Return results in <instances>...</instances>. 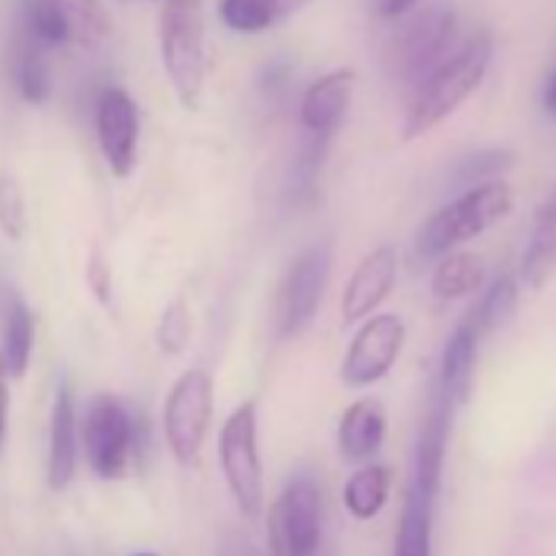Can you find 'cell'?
<instances>
[{"instance_id": "obj_1", "label": "cell", "mask_w": 556, "mask_h": 556, "mask_svg": "<svg viewBox=\"0 0 556 556\" xmlns=\"http://www.w3.org/2000/svg\"><path fill=\"white\" fill-rule=\"evenodd\" d=\"M491 56H494V43L484 30L458 43V50L416 86L403 118V141L429 135L435 125H442L484 83Z\"/></svg>"}, {"instance_id": "obj_2", "label": "cell", "mask_w": 556, "mask_h": 556, "mask_svg": "<svg viewBox=\"0 0 556 556\" xmlns=\"http://www.w3.org/2000/svg\"><path fill=\"white\" fill-rule=\"evenodd\" d=\"M455 34H458V17L448 4L413 8L387 43L390 76L416 89L429 73H435L458 50Z\"/></svg>"}, {"instance_id": "obj_3", "label": "cell", "mask_w": 556, "mask_h": 556, "mask_svg": "<svg viewBox=\"0 0 556 556\" xmlns=\"http://www.w3.org/2000/svg\"><path fill=\"white\" fill-rule=\"evenodd\" d=\"M510 210H514V193L507 184L497 180L475 184L458 200L445 203L426 219L416 239V252L422 258H442L458 245L471 242L475 236H481L484 229H491L494 223H501Z\"/></svg>"}, {"instance_id": "obj_4", "label": "cell", "mask_w": 556, "mask_h": 556, "mask_svg": "<svg viewBox=\"0 0 556 556\" xmlns=\"http://www.w3.org/2000/svg\"><path fill=\"white\" fill-rule=\"evenodd\" d=\"M161 63L184 109H197L206 83L203 0H164L161 8Z\"/></svg>"}, {"instance_id": "obj_5", "label": "cell", "mask_w": 556, "mask_h": 556, "mask_svg": "<svg viewBox=\"0 0 556 556\" xmlns=\"http://www.w3.org/2000/svg\"><path fill=\"white\" fill-rule=\"evenodd\" d=\"M112 30L115 24L99 0H24L21 34H27L47 50H96L112 37Z\"/></svg>"}, {"instance_id": "obj_6", "label": "cell", "mask_w": 556, "mask_h": 556, "mask_svg": "<svg viewBox=\"0 0 556 556\" xmlns=\"http://www.w3.org/2000/svg\"><path fill=\"white\" fill-rule=\"evenodd\" d=\"M223 478L245 514L262 510V458H258V406L245 400L219 429Z\"/></svg>"}, {"instance_id": "obj_7", "label": "cell", "mask_w": 556, "mask_h": 556, "mask_svg": "<svg viewBox=\"0 0 556 556\" xmlns=\"http://www.w3.org/2000/svg\"><path fill=\"white\" fill-rule=\"evenodd\" d=\"M213 419V380L206 370H187L164 403V439L180 465H193L206 442Z\"/></svg>"}, {"instance_id": "obj_8", "label": "cell", "mask_w": 556, "mask_h": 556, "mask_svg": "<svg viewBox=\"0 0 556 556\" xmlns=\"http://www.w3.org/2000/svg\"><path fill=\"white\" fill-rule=\"evenodd\" d=\"M328 278H331V242L308 245L289 265L286 282L278 289V305H275L278 338H295L315 321L325 302Z\"/></svg>"}, {"instance_id": "obj_9", "label": "cell", "mask_w": 556, "mask_h": 556, "mask_svg": "<svg viewBox=\"0 0 556 556\" xmlns=\"http://www.w3.org/2000/svg\"><path fill=\"white\" fill-rule=\"evenodd\" d=\"M83 445L89 465L102 478H122L138 452V426L115 396H96L83 419Z\"/></svg>"}, {"instance_id": "obj_10", "label": "cell", "mask_w": 556, "mask_h": 556, "mask_svg": "<svg viewBox=\"0 0 556 556\" xmlns=\"http://www.w3.org/2000/svg\"><path fill=\"white\" fill-rule=\"evenodd\" d=\"M321 543V491L308 478H295L268 507L271 556H315Z\"/></svg>"}, {"instance_id": "obj_11", "label": "cell", "mask_w": 556, "mask_h": 556, "mask_svg": "<svg viewBox=\"0 0 556 556\" xmlns=\"http://www.w3.org/2000/svg\"><path fill=\"white\" fill-rule=\"evenodd\" d=\"M403 341H406V325L400 315L367 318L364 328L351 341V351L341 367V380L354 390L383 380L393 370V364L400 361Z\"/></svg>"}, {"instance_id": "obj_12", "label": "cell", "mask_w": 556, "mask_h": 556, "mask_svg": "<svg viewBox=\"0 0 556 556\" xmlns=\"http://www.w3.org/2000/svg\"><path fill=\"white\" fill-rule=\"evenodd\" d=\"M96 135L109 170L131 177L138 164V105L125 89H105L96 105Z\"/></svg>"}, {"instance_id": "obj_13", "label": "cell", "mask_w": 556, "mask_h": 556, "mask_svg": "<svg viewBox=\"0 0 556 556\" xmlns=\"http://www.w3.org/2000/svg\"><path fill=\"white\" fill-rule=\"evenodd\" d=\"M396 271H400V252L393 245H380L374 249L351 275V282L344 289V299H341V315L348 325L374 315L387 295L393 292L396 286Z\"/></svg>"}, {"instance_id": "obj_14", "label": "cell", "mask_w": 556, "mask_h": 556, "mask_svg": "<svg viewBox=\"0 0 556 556\" xmlns=\"http://www.w3.org/2000/svg\"><path fill=\"white\" fill-rule=\"evenodd\" d=\"M354 83H357L354 70H334L321 76L318 83H312L302 99V128L318 131V135H334L348 115Z\"/></svg>"}, {"instance_id": "obj_15", "label": "cell", "mask_w": 556, "mask_h": 556, "mask_svg": "<svg viewBox=\"0 0 556 556\" xmlns=\"http://www.w3.org/2000/svg\"><path fill=\"white\" fill-rule=\"evenodd\" d=\"M76 442H79V426H76L73 387L70 383H60L56 400H53L50 455H47V484L53 491H63L73 481V471H76Z\"/></svg>"}, {"instance_id": "obj_16", "label": "cell", "mask_w": 556, "mask_h": 556, "mask_svg": "<svg viewBox=\"0 0 556 556\" xmlns=\"http://www.w3.org/2000/svg\"><path fill=\"white\" fill-rule=\"evenodd\" d=\"M484 338L475 331V325L468 318H462L445 344L442 354V367H439V380L435 390H442L455 406H465L471 383H475V361H478V344Z\"/></svg>"}, {"instance_id": "obj_17", "label": "cell", "mask_w": 556, "mask_h": 556, "mask_svg": "<svg viewBox=\"0 0 556 556\" xmlns=\"http://www.w3.org/2000/svg\"><path fill=\"white\" fill-rule=\"evenodd\" d=\"M387 435V413L380 400H357L338 426V448L348 462H370Z\"/></svg>"}, {"instance_id": "obj_18", "label": "cell", "mask_w": 556, "mask_h": 556, "mask_svg": "<svg viewBox=\"0 0 556 556\" xmlns=\"http://www.w3.org/2000/svg\"><path fill=\"white\" fill-rule=\"evenodd\" d=\"M556 275V187L546 197V203L536 210L523 258H520V278L530 292H540Z\"/></svg>"}, {"instance_id": "obj_19", "label": "cell", "mask_w": 556, "mask_h": 556, "mask_svg": "<svg viewBox=\"0 0 556 556\" xmlns=\"http://www.w3.org/2000/svg\"><path fill=\"white\" fill-rule=\"evenodd\" d=\"M390 497V471L383 465H361L344 484V507L354 520H374Z\"/></svg>"}, {"instance_id": "obj_20", "label": "cell", "mask_w": 556, "mask_h": 556, "mask_svg": "<svg viewBox=\"0 0 556 556\" xmlns=\"http://www.w3.org/2000/svg\"><path fill=\"white\" fill-rule=\"evenodd\" d=\"M11 70H14V86L17 92L30 102L40 105L50 99V70H47V47H40L37 40H30L27 34H21L14 56H11Z\"/></svg>"}, {"instance_id": "obj_21", "label": "cell", "mask_w": 556, "mask_h": 556, "mask_svg": "<svg viewBox=\"0 0 556 556\" xmlns=\"http://www.w3.org/2000/svg\"><path fill=\"white\" fill-rule=\"evenodd\" d=\"M34 341H37V318L34 312L21 302L11 299L4 312V361L11 367V377H24L34 357Z\"/></svg>"}, {"instance_id": "obj_22", "label": "cell", "mask_w": 556, "mask_h": 556, "mask_svg": "<svg viewBox=\"0 0 556 556\" xmlns=\"http://www.w3.org/2000/svg\"><path fill=\"white\" fill-rule=\"evenodd\" d=\"M481 289V258L471 252H448L432 271V292L442 302L465 299Z\"/></svg>"}, {"instance_id": "obj_23", "label": "cell", "mask_w": 556, "mask_h": 556, "mask_svg": "<svg viewBox=\"0 0 556 556\" xmlns=\"http://www.w3.org/2000/svg\"><path fill=\"white\" fill-rule=\"evenodd\" d=\"M514 302H517V282H514L510 271H501L488 286V292L471 305V312L465 318L475 325V331L481 338H488L494 328H501L507 321V315L514 312Z\"/></svg>"}, {"instance_id": "obj_24", "label": "cell", "mask_w": 556, "mask_h": 556, "mask_svg": "<svg viewBox=\"0 0 556 556\" xmlns=\"http://www.w3.org/2000/svg\"><path fill=\"white\" fill-rule=\"evenodd\" d=\"M219 21L236 34H265L282 21L278 0H219Z\"/></svg>"}, {"instance_id": "obj_25", "label": "cell", "mask_w": 556, "mask_h": 556, "mask_svg": "<svg viewBox=\"0 0 556 556\" xmlns=\"http://www.w3.org/2000/svg\"><path fill=\"white\" fill-rule=\"evenodd\" d=\"M328 144H331V135L305 131L299 161H295V167H292V193H295L299 200H305V197L315 193L318 174H321V164H325V154H328Z\"/></svg>"}, {"instance_id": "obj_26", "label": "cell", "mask_w": 556, "mask_h": 556, "mask_svg": "<svg viewBox=\"0 0 556 556\" xmlns=\"http://www.w3.org/2000/svg\"><path fill=\"white\" fill-rule=\"evenodd\" d=\"M0 229H4L8 239H21L27 229L24 190H21V180L8 170L0 174Z\"/></svg>"}, {"instance_id": "obj_27", "label": "cell", "mask_w": 556, "mask_h": 556, "mask_svg": "<svg viewBox=\"0 0 556 556\" xmlns=\"http://www.w3.org/2000/svg\"><path fill=\"white\" fill-rule=\"evenodd\" d=\"M510 167V151H481L475 157H465L455 170V180L462 187H475V184H488V177H494L497 170Z\"/></svg>"}, {"instance_id": "obj_28", "label": "cell", "mask_w": 556, "mask_h": 556, "mask_svg": "<svg viewBox=\"0 0 556 556\" xmlns=\"http://www.w3.org/2000/svg\"><path fill=\"white\" fill-rule=\"evenodd\" d=\"M187 341H190V312L184 302H174L157 325V344L164 354H180Z\"/></svg>"}, {"instance_id": "obj_29", "label": "cell", "mask_w": 556, "mask_h": 556, "mask_svg": "<svg viewBox=\"0 0 556 556\" xmlns=\"http://www.w3.org/2000/svg\"><path fill=\"white\" fill-rule=\"evenodd\" d=\"M8 380H11V367L4 361V351H0V445H4V439H8V409H11Z\"/></svg>"}, {"instance_id": "obj_30", "label": "cell", "mask_w": 556, "mask_h": 556, "mask_svg": "<svg viewBox=\"0 0 556 556\" xmlns=\"http://www.w3.org/2000/svg\"><path fill=\"white\" fill-rule=\"evenodd\" d=\"M413 8H419V0H377V17L383 21H400Z\"/></svg>"}, {"instance_id": "obj_31", "label": "cell", "mask_w": 556, "mask_h": 556, "mask_svg": "<svg viewBox=\"0 0 556 556\" xmlns=\"http://www.w3.org/2000/svg\"><path fill=\"white\" fill-rule=\"evenodd\" d=\"M543 102H546V112H549V115H556V76L549 79V86H546V96H543Z\"/></svg>"}, {"instance_id": "obj_32", "label": "cell", "mask_w": 556, "mask_h": 556, "mask_svg": "<svg viewBox=\"0 0 556 556\" xmlns=\"http://www.w3.org/2000/svg\"><path fill=\"white\" fill-rule=\"evenodd\" d=\"M278 4H282V21H286L289 14H295L299 8H305L308 0H278Z\"/></svg>"}, {"instance_id": "obj_33", "label": "cell", "mask_w": 556, "mask_h": 556, "mask_svg": "<svg viewBox=\"0 0 556 556\" xmlns=\"http://www.w3.org/2000/svg\"><path fill=\"white\" fill-rule=\"evenodd\" d=\"M135 556H157V553H135Z\"/></svg>"}]
</instances>
